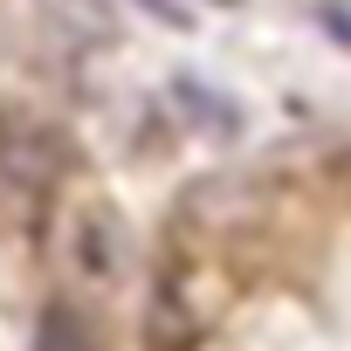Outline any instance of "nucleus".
I'll use <instances>...</instances> for the list:
<instances>
[{"label":"nucleus","mask_w":351,"mask_h":351,"mask_svg":"<svg viewBox=\"0 0 351 351\" xmlns=\"http://www.w3.org/2000/svg\"><path fill=\"white\" fill-rule=\"evenodd\" d=\"M0 172H8L14 186L42 193V186H56V172H62V145L49 131H35V124H0Z\"/></svg>","instance_id":"nucleus-1"},{"label":"nucleus","mask_w":351,"mask_h":351,"mask_svg":"<svg viewBox=\"0 0 351 351\" xmlns=\"http://www.w3.org/2000/svg\"><path fill=\"white\" fill-rule=\"evenodd\" d=\"M117 255H124V241H117L110 207H83V221H76V262H83L90 276H110Z\"/></svg>","instance_id":"nucleus-2"},{"label":"nucleus","mask_w":351,"mask_h":351,"mask_svg":"<svg viewBox=\"0 0 351 351\" xmlns=\"http://www.w3.org/2000/svg\"><path fill=\"white\" fill-rule=\"evenodd\" d=\"M145 330H152V344H158V351H180V344L193 337V310L180 303V289H172V282L152 296V317H145Z\"/></svg>","instance_id":"nucleus-3"},{"label":"nucleus","mask_w":351,"mask_h":351,"mask_svg":"<svg viewBox=\"0 0 351 351\" xmlns=\"http://www.w3.org/2000/svg\"><path fill=\"white\" fill-rule=\"evenodd\" d=\"M35 351H90V330L76 324V310H62V303H56V310L42 317V337H35Z\"/></svg>","instance_id":"nucleus-4"},{"label":"nucleus","mask_w":351,"mask_h":351,"mask_svg":"<svg viewBox=\"0 0 351 351\" xmlns=\"http://www.w3.org/2000/svg\"><path fill=\"white\" fill-rule=\"evenodd\" d=\"M138 8H145V14H158V21H172V28L186 21V8H180V0H138Z\"/></svg>","instance_id":"nucleus-5"},{"label":"nucleus","mask_w":351,"mask_h":351,"mask_svg":"<svg viewBox=\"0 0 351 351\" xmlns=\"http://www.w3.org/2000/svg\"><path fill=\"white\" fill-rule=\"evenodd\" d=\"M228 8H234V0H228Z\"/></svg>","instance_id":"nucleus-6"}]
</instances>
